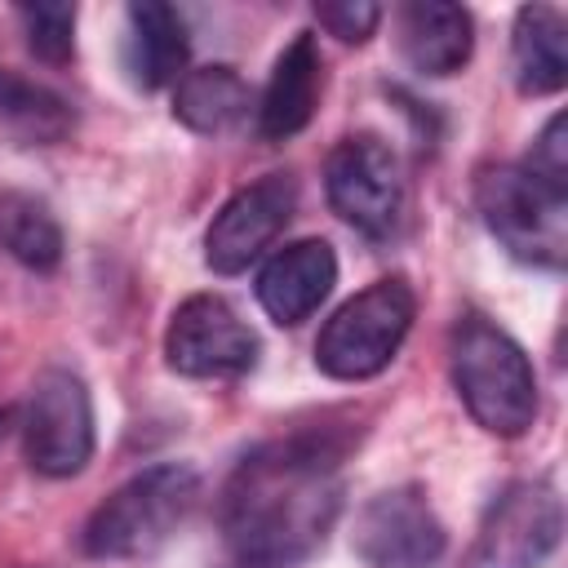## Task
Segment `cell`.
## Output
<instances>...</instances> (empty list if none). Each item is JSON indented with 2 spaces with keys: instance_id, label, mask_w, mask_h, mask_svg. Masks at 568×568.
Listing matches in <instances>:
<instances>
[{
  "instance_id": "6da1fadb",
  "label": "cell",
  "mask_w": 568,
  "mask_h": 568,
  "mask_svg": "<svg viewBox=\"0 0 568 568\" xmlns=\"http://www.w3.org/2000/svg\"><path fill=\"white\" fill-rule=\"evenodd\" d=\"M346 444L328 430H302L253 448L222 488V532L244 568H293L333 528L342 510Z\"/></svg>"
},
{
  "instance_id": "7a4b0ae2",
  "label": "cell",
  "mask_w": 568,
  "mask_h": 568,
  "mask_svg": "<svg viewBox=\"0 0 568 568\" xmlns=\"http://www.w3.org/2000/svg\"><path fill=\"white\" fill-rule=\"evenodd\" d=\"M448 368L457 399L488 435L519 439L537 417V377L524 346L493 320L466 311L448 337Z\"/></svg>"
},
{
  "instance_id": "3957f363",
  "label": "cell",
  "mask_w": 568,
  "mask_h": 568,
  "mask_svg": "<svg viewBox=\"0 0 568 568\" xmlns=\"http://www.w3.org/2000/svg\"><path fill=\"white\" fill-rule=\"evenodd\" d=\"M200 497V475L186 462H160L124 479L80 532L89 559H142L160 550Z\"/></svg>"
},
{
  "instance_id": "277c9868",
  "label": "cell",
  "mask_w": 568,
  "mask_h": 568,
  "mask_svg": "<svg viewBox=\"0 0 568 568\" xmlns=\"http://www.w3.org/2000/svg\"><path fill=\"white\" fill-rule=\"evenodd\" d=\"M475 204L493 240L528 262L559 271L568 257V195L537 182L524 164H484L475 173Z\"/></svg>"
},
{
  "instance_id": "5b68a950",
  "label": "cell",
  "mask_w": 568,
  "mask_h": 568,
  "mask_svg": "<svg viewBox=\"0 0 568 568\" xmlns=\"http://www.w3.org/2000/svg\"><path fill=\"white\" fill-rule=\"evenodd\" d=\"M413 311H417V297H413L408 280L390 275V280L368 284L364 293H355L324 320V328L315 337L320 373H328L337 382L377 377L404 346V337L413 328Z\"/></svg>"
},
{
  "instance_id": "8992f818",
  "label": "cell",
  "mask_w": 568,
  "mask_h": 568,
  "mask_svg": "<svg viewBox=\"0 0 568 568\" xmlns=\"http://www.w3.org/2000/svg\"><path fill=\"white\" fill-rule=\"evenodd\" d=\"M22 453L36 475L71 479L93 457V404L89 386L67 368H44L27 399Z\"/></svg>"
},
{
  "instance_id": "52a82bcc",
  "label": "cell",
  "mask_w": 568,
  "mask_h": 568,
  "mask_svg": "<svg viewBox=\"0 0 568 568\" xmlns=\"http://www.w3.org/2000/svg\"><path fill=\"white\" fill-rule=\"evenodd\" d=\"M324 191H328L333 213L346 226H355L359 235H368V240L390 235L395 222H399V209H404V173H399V160L373 133L342 138L328 151Z\"/></svg>"
},
{
  "instance_id": "ba28073f",
  "label": "cell",
  "mask_w": 568,
  "mask_h": 568,
  "mask_svg": "<svg viewBox=\"0 0 568 568\" xmlns=\"http://www.w3.org/2000/svg\"><path fill=\"white\" fill-rule=\"evenodd\" d=\"M164 359L182 377H240L257 364V333L226 297L195 293L164 328Z\"/></svg>"
},
{
  "instance_id": "9c48e42d",
  "label": "cell",
  "mask_w": 568,
  "mask_h": 568,
  "mask_svg": "<svg viewBox=\"0 0 568 568\" xmlns=\"http://www.w3.org/2000/svg\"><path fill=\"white\" fill-rule=\"evenodd\" d=\"M351 541L368 568H435L444 559L448 532L430 510L426 493L404 484L364 501Z\"/></svg>"
},
{
  "instance_id": "30bf717a",
  "label": "cell",
  "mask_w": 568,
  "mask_h": 568,
  "mask_svg": "<svg viewBox=\"0 0 568 568\" xmlns=\"http://www.w3.org/2000/svg\"><path fill=\"white\" fill-rule=\"evenodd\" d=\"M564 532V506L550 484H510L484 515L470 568H541Z\"/></svg>"
},
{
  "instance_id": "8fae6325",
  "label": "cell",
  "mask_w": 568,
  "mask_h": 568,
  "mask_svg": "<svg viewBox=\"0 0 568 568\" xmlns=\"http://www.w3.org/2000/svg\"><path fill=\"white\" fill-rule=\"evenodd\" d=\"M293 209H297V182H293V173H266V178L240 186L217 209V217L209 222L204 262L217 275L248 271L262 257V248L288 226Z\"/></svg>"
},
{
  "instance_id": "7c38bea8",
  "label": "cell",
  "mask_w": 568,
  "mask_h": 568,
  "mask_svg": "<svg viewBox=\"0 0 568 568\" xmlns=\"http://www.w3.org/2000/svg\"><path fill=\"white\" fill-rule=\"evenodd\" d=\"M333 284H337L333 244L328 240H297V244H284L257 271V302L275 324L293 328L311 311H320V302L333 293Z\"/></svg>"
},
{
  "instance_id": "4fadbf2b",
  "label": "cell",
  "mask_w": 568,
  "mask_h": 568,
  "mask_svg": "<svg viewBox=\"0 0 568 568\" xmlns=\"http://www.w3.org/2000/svg\"><path fill=\"white\" fill-rule=\"evenodd\" d=\"M320 89H324V58L311 31H297L293 44L275 58V71L266 80L262 106H257V133L266 142H284L293 133H302L315 120L320 106Z\"/></svg>"
},
{
  "instance_id": "5bb4252c",
  "label": "cell",
  "mask_w": 568,
  "mask_h": 568,
  "mask_svg": "<svg viewBox=\"0 0 568 568\" xmlns=\"http://www.w3.org/2000/svg\"><path fill=\"white\" fill-rule=\"evenodd\" d=\"M399 49L417 75H453L470 62L475 22L448 0H408L399 9Z\"/></svg>"
},
{
  "instance_id": "9a60e30c",
  "label": "cell",
  "mask_w": 568,
  "mask_h": 568,
  "mask_svg": "<svg viewBox=\"0 0 568 568\" xmlns=\"http://www.w3.org/2000/svg\"><path fill=\"white\" fill-rule=\"evenodd\" d=\"M186 22L173 4L138 0L129 4V36H124V67L138 89H164L186 67Z\"/></svg>"
},
{
  "instance_id": "2e32d148",
  "label": "cell",
  "mask_w": 568,
  "mask_h": 568,
  "mask_svg": "<svg viewBox=\"0 0 568 568\" xmlns=\"http://www.w3.org/2000/svg\"><path fill=\"white\" fill-rule=\"evenodd\" d=\"M510 67H515L519 93H528V98H546L568 84V27H564L559 9L524 4L515 13Z\"/></svg>"
},
{
  "instance_id": "e0dca14e",
  "label": "cell",
  "mask_w": 568,
  "mask_h": 568,
  "mask_svg": "<svg viewBox=\"0 0 568 568\" xmlns=\"http://www.w3.org/2000/svg\"><path fill=\"white\" fill-rule=\"evenodd\" d=\"M244 111H248V84L226 62L195 67L173 89V115L191 133H226L231 124L244 120Z\"/></svg>"
},
{
  "instance_id": "ac0fdd59",
  "label": "cell",
  "mask_w": 568,
  "mask_h": 568,
  "mask_svg": "<svg viewBox=\"0 0 568 568\" xmlns=\"http://www.w3.org/2000/svg\"><path fill=\"white\" fill-rule=\"evenodd\" d=\"M0 244L27 271H53L62 262V226L44 200L0 191Z\"/></svg>"
},
{
  "instance_id": "d6986e66",
  "label": "cell",
  "mask_w": 568,
  "mask_h": 568,
  "mask_svg": "<svg viewBox=\"0 0 568 568\" xmlns=\"http://www.w3.org/2000/svg\"><path fill=\"white\" fill-rule=\"evenodd\" d=\"M0 120H9L18 133H27L36 142H53L71 129V115H67L62 98H53L49 89L27 84L9 71H0Z\"/></svg>"
},
{
  "instance_id": "ffe728a7",
  "label": "cell",
  "mask_w": 568,
  "mask_h": 568,
  "mask_svg": "<svg viewBox=\"0 0 568 568\" xmlns=\"http://www.w3.org/2000/svg\"><path fill=\"white\" fill-rule=\"evenodd\" d=\"M18 22L27 31V44L40 62L67 67L75 53V4L62 0H40V4H18Z\"/></svg>"
},
{
  "instance_id": "44dd1931",
  "label": "cell",
  "mask_w": 568,
  "mask_h": 568,
  "mask_svg": "<svg viewBox=\"0 0 568 568\" xmlns=\"http://www.w3.org/2000/svg\"><path fill=\"white\" fill-rule=\"evenodd\" d=\"M524 169H528L537 182H546V186H555V191L568 195V115H564V111L546 120V129H541V138L532 142Z\"/></svg>"
},
{
  "instance_id": "7402d4cb",
  "label": "cell",
  "mask_w": 568,
  "mask_h": 568,
  "mask_svg": "<svg viewBox=\"0 0 568 568\" xmlns=\"http://www.w3.org/2000/svg\"><path fill=\"white\" fill-rule=\"evenodd\" d=\"M315 22L328 36H337L342 44H364L377 31L382 9L368 0H324V4H315Z\"/></svg>"
},
{
  "instance_id": "603a6c76",
  "label": "cell",
  "mask_w": 568,
  "mask_h": 568,
  "mask_svg": "<svg viewBox=\"0 0 568 568\" xmlns=\"http://www.w3.org/2000/svg\"><path fill=\"white\" fill-rule=\"evenodd\" d=\"M4 422H9V413H0V435H4Z\"/></svg>"
}]
</instances>
